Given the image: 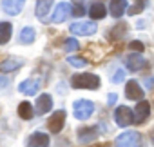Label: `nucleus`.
Returning <instances> with one entry per match:
<instances>
[{
  "mask_svg": "<svg viewBox=\"0 0 154 147\" xmlns=\"http://www.w3.org/2000/svg\"><path fill=\"white\" fill-rule=\"evenodd\" d=\"M71 86L74 89H98L100 87V78L93 73H84V75H74L71 78Z\"/></svg>",
  "mask_w": 154,
  "mask_h": 147,
  "instance_id": "1",
  "label": "nucleus"
},
{
  "mask_svg": "<svg viewBox=\"0 0 154 147\" xmlns=\"http://www.w3.org/2000/svg\"><path fill=\"white\" fill-rule=\"evenodd\" d=\"M116 147H141V134L136 131L122 133L116 138Z\"/></svg>",
  "mask_w": 154,
  "mask_h": 147,
  "instance_id": "2",
  "label": "nucleus"
},
{
  "mask_svg": "<svg viewBox=\"0 0 154 147\" xmlns=\"http://www.w3.org/2000/svg\"><path fill=\"white\" fill-rule=\"evenodd\" d=\"M94 113V104L91 100H78L74 102V116L78 120H87Z\"/></svg>",
  "mask_w": 154,
  "mask_h": 147,
  "instance_id": "3",
  "label": "nucleus"
},
{
  "mask_svg": "<svg viewBox=\"0 0 154 147\" xmlns=\"http://www.w3.org/2000/svg\"><path fill=\"white\" fill-rule=\"evenodd\" d=\"M69 31L72 35H80V36H89V35H94L98 31V26L94 22H74L71 24Z\"/></svg>",
  "mask_w": 154,
  "mask_h": 147,
  "instance_id": "4",
  "label": "nucleus"
},
{
  "mask_svg": "<svg viewBox=\"0 0 154 147\" xmlns=\"http://www.w3.org/2000/svg\"><path fill=\"white\" fill-rule=\"evenodd\" d=\"M114 122H116V125H120V127H127V125H131V124L134 122V114H132V111H131L129 107L120 105V107H116V111H114Z\"/></svg>",
  "mask_w": 154,
  "mask_h": 147,
  "instance_id": "5",
  "label": "nucleus"
},
{
  "mask_svg": "<svg viewBox=\"0 0 154 147\" xmlns=\"http://www.w3.org/2000/svg\"><path fill=\"white\" fill-rule=\"evenodd\" d=\"M63 124H65V111L60 109V111H54V113L51 114L47 125H49V131H51L53 134H56V133H60V131L63 129Z\"/></svg>",
  "mask_w": 154,
  "mask_h": 147,
  "instance_id": "6",
  "label": "nucleus"
},
{
  "mask_svg": "<svg viewBox=\"0 0 154 147\" xmlns=\"http://www.w3.org/2000/svg\"><path fill=\"white\" fill-rule=\"evenodd\" d=\"M132 114H134V124H143L150 114V104L147 100H140V104L136 105V111Z\"/></svg>",
  "mask_w": 154,
  "mask_h": 147,
  "instance_id": "7",
  "label": "nucleus"
},
{
  "mask_svg": "<svg viewBox=\"0 0 154 147\" xmlns=\"http://www.w3.org/2000/svg\"><path fill=\"white\" fill-rule=\"evenodd\" d=\"M143 89L140 87V84L136 82V80H131V82H127V86H125V96L129 98V100H143Z\"/></svg>",
  "mask_w": 154,
  "mask_h": 147,
  "instance_id": "8",
  "label": "nucleus"
},
{
  "mask_svg": "<svg viewBox=\"0 0 154 147\" xmlns=\"http://www.w3.org/2000/svg\"><path fill=\"white\" fill-rule=\"evenodd\" d=\"M100 136V129L98 127H82L80 131H78V140H80V143H91V142H94L96 138Z\"/></svg>",
  "mask_w": 154,
  "mask_h": 147,
  "instance_id": "9",
  "label": "nucleus"
},
{
  "mask_svg": "<svg viewBox=\"0 0 154 147\" xmlns=\"http://www.w3.org/2000/svg\"><path fill=\"white\" fill-rule=\"evenodd\" d=\"M71 15V4H67V2H62V4H58L56 6V9H54V13H53V22L54 24H62L67 17Z\"/></svg>",
  "mask_w": 154,
  "mask_h": 147,
  "instance_id": "10",
  "label": "nucleus"
},
{
  "mask_svg": "<svg viewBox=\"0 0 154 147\" xmlns=\"http://www.w3.org/2000/svg\"><path fill=\"white\" fill-rule=\"evenodd\" d=\"M125 65H127V69H131V71H140V69H143L145 65H147V62H145V58L141 56V55H138V53H131L129 56H127V60H125Z\"/></svg>",
  "mask_w": 154,
  "mask_h": 147,
  "instance_id": "11",
  "label": "nucleus"
},
{
  "mask_svg": "<svg viewBox=\"0 0 154 147\" xmlns=\"http://www.w3.org/2000/svg\"><path fill=\"white\" fill-rule=\"evenodd\" d=\"M26 0H2V8L8 15H18L24 9Z\"/></svg>",
  "mask_w": 154,
  "mask_h": 147,
  "instance_id": "12",
  "label": "nucleus"
},
{
  "mask_svg": "<svg viewBox=\"0 0 154 147\" xmlns=\"http://www.w3.org/2000/svg\"><path fill=\"white\" fill-rule=\"evenodd\" d=\"M51 107H53V98H51V95H40L38 96V100H36V114H45V113H49L51 111Z\"/></svg>",
  "mask_w": 154,
  "mask_h": 147,
  "instance_id": "13",
  "label": "nucleus"
},
{
  "mask_svg": "<svg viewBox=\"0 0 154 147\" xmlns=\"http://www.w3.org/2000/svg\"><path fill=\"white\" fill-rule=\"evenodd\" d=\"M18 89H20L24 95L33 96V95H36V91L40 89V82L35 80V78H29V80H24V82L18 86Z\"/></svg>",
  "mask_w": 154,
  "mask_h": 147,
  "instance_id": "14",
  "label": "nucleus"
},
{
  "mask_svg": "<svg viewBox=\"0 0 154 147\" xmlns=\"http://www.w3.org/2000/svg\"><path fill=\"white\" fill-rule=\"evenodd\" d=\"M49 145V136L45 133H35L27 140V147H47Z\"/></svg>",
  "mask_w": 154,
  "mask_h": 147,
  "instance_id": "15",
  "label": "nucleus"
},
{
  "mask_svg": "<svg viewBox=\"0 0 154 147\" xmlns=\"http://www.w3.org/2000/svg\"><path fill=\"white\" fill-rule=\"evenodd\" d=\"M127 9V0H111V6H109V11L114 18H120Z\"/></svg>",
  "mask_w": 154,
  "mask_h": 147,
  "instance_id": "16",
  "label": "nucleus"
},
{
  "mask_svg": "<svg viewBox=\"0 0 154 147\" xmlns=\"http://www.w3.org/2000/svg\"><path fill=\"white\" fill-rule=\"evenodd\" d=\"M24 65V60H18V58H8L0 64V71L2 73H11V71H17Z\"/></svg>",
  "mask_w": 154,
  "mask_h": 147,
  "instance_id": "17",
  "label": "nucleus"
},
{
  "mask_svg": "<svg viewBox=\"0 0 154 147\" xmlns=\"http://www.w3.org/2000/svg\"><path fill=\"white\" fill-rule=\"evenodd\" d=\"M53 2H54V0H38V2H36V17L40 20H45V17H47L49 9L53 6Z\"/></svg>",
  "mask_w": 154,
  "mask_h": 147,
  "instance_id": "18",
  "label": "nucleus"
},
{
  "mask_svg": "<svg viewBox=\"0 0 154 147\" xmlns=\"http://www.w3.org/2000/svg\"><path fill=\"white\" fill-rule=\"evenodd\" d=\"M33 114H35V109H33L31 102H20V105H18V116L22 120H31Z\"/></svg>",
  "mask_w": 154,
  "mask_h": 147,
  "instance_id": "19",
  "label": "nucleus"
},
{
  "mask_svg": "<svg viewBox=\"0 0 154 147\" xmlns=\"http://www.w3.org/2000/svg\"><path fill=\"white\" fill-rule=\"evenodd\" d=\"M13 35V26L9 22H0V44H8Z\"/></svg>",
  "mask_w": 154,
  "mask_h": 147,
  "instance_id": "20",
  "label": "nucleus"
},
{
  "mask_svg": "<svg viewBox=\"0 0 154 147\" xmlns=\"http://www.w3.org/2000/svg\"><path fill=\"white\" fill-rule=\"evenodd\" d=\"M105 13H107V9H105V6H103L102 2H94V4L91 6V9H89V15H91L94 20L105 18Z\"/></svg>",
  "mask_w": 154,
  "mask_h": 147,
  "instance_id": "21",
  "label": "nucleus"
},
{
  "mask_svg": "<svg viewBox=\"0 0 154 147\" xmlns=\"http://www.w3.org/2000/svg\"><path fill=\"white\" fill-rule=\"evenodd\" d=\"M35 40V29L33 27H24L20 31V42L22 44H33Z\"/></svg>",
  "mask_w": 154,
  "mask_h": 147,
  "instance_id": "22",
  "label": "nucleus"
},
{
  "mask_svg": "<svg viewBox=\"0 0 154 147\" xmlns=\"http://www.w3.org/2000/svg\"><path fill=\"white\" fill-rule=\"evenodd\" d=\"M71 13H72L74 17H84L85 8H84V2H82V0H74V4H72V8H71Z\"/></svg>",
  "mask_w": 154,
  "mask_h": 147,
  "instance_id": "23",
  "label": "nucleus"
},
{
  "mask_svg": "<svg viewBox=\"0 0 154 147\" xmlns=\"http://www.w3.org/2000/svg\"><path fill=\"white\" fill-rule=\"evenodd\" d=\"M78 47H80V44H78V40H76V38H67L63 42V49L67 53H72V51H76Z\"/></svg>",
  "mask_w": 154,
  "mask_h": 147,
  "instance_id": "24",
  "label": "nucleus"
},
{
  "mask_svg": "<svg viewBox=\"0 0 154 147\" xmlns=\"http://www.w3.org/2000/svg\"><path fill=\"white\" fill-rule=\"evenodd\" d=\"M67 62H69L72 67H85V65H87V60L82 58V56H69Z\"/></svg>",
  "mask_w": 154,
  "mask_h": 147,
  "instance_id": "25",
  "label": "nucleus"
},
{
  "mask_svg": "<svg viewBox=\"0 0 154 147\" xmlns=\"http://www.w3.org/2000/svg\"><path fill=\"white\" fill-rule=\"evenodd\" d=\"M143 8H145V0H138V2H136L132 8H129L127 11H129V15L132 17V15H138V13H141V11H143Z\"/></svg>",
  "mask_w": 154,
  "mask_h": 147,
  "instance_id": "26",
  "label": "nucleus"
},
{
  "mask_svg": "<svg viewBox=\"0 0 154 147\" xmlns=\"http://www.w3.org/2000/svg\"><path fill=\"white\" fill-rule=\"evenodd\" d=\"M125 29H127V26H125V24H118V27H114V29H112L111 38H122V36H123V33H125Z\"/></svg>",
  "mask_w": 154,
  "mask_h": 147,
  "instance_id": "27",
  "label": "nucleus"
},
{
  "mask_svg": "<svg viewBox=\"0 0 154 147\" xmlns=\"http://www.w3.org/2000/svg\"><path fill=\"white\" fill-rule=\"evenodd\" d=\"M129 47H131V51H136L138 55H140V53H141V51L145 49V45H143V44H141L140 40H132V42L129 44Z\"/></svg>",
  "mask_w": 154,
  "mask_h": 147,
  "instance_id": "28",
  "label": "nucleus"
},
{
  "mask_svg": "<svg viewBox=\"0 0 154 147\" xmlns=\"http://www.w3.org/2000/svg\"><path fill=\"white\" fill-rule=\"evenodd\" d=\"M122 80H123V71H116V75L112 77V82L114 84H120Z\"/></svg>",
  "mask_w": 154,
  "mask_h": 147,
  "instance_id": "29",
  "label": "nucleus"
},
{
  "mask_svg": "<svg viewBox=\"0 0 154 147\" xmlns=\"http://www.w3.org/2000/svg\"><path fill=\"white\" fill-rule=\"evenodd\" d=\"M8 86H9V78L4 77V75H0V89H4V87H8Z\"/></svg>",
  "mask_w": 154,
  "mask_h": 147,
  "instance_id": "30",
  "label": "nucleus"
},
{
  "mask_svg": "<svg viewBox=\"0 0 154 147\" xmlns=\"http://www.w3.org/2000/svg\"><path fill=\"white\" fill-rule=\"evenodd\" d=\"M116 100H118V96H116L114 93H111V95H109V104H111V105H114V104H116Z\"/></svg>",
  "mask_w": 154,
  "mask_h": 147,
  "instance_id": "31",
  "label": "nucleus"
},
{
  "mask_svg": "<svg viewBox=\"0 0 154 147\" xmlns=\"http://www.w3.org/2000/svg\"><path fill=\"white\" fill-rule=\"evenodd\" d=\"M152 84H154V78H147V82H145V86H147V87H150Z\"/></svg>",
  "mask_w": 154,
  "mask_h": 147,
  "instance_id": "32",
  "label": "nucleus"
}]
</instances>
